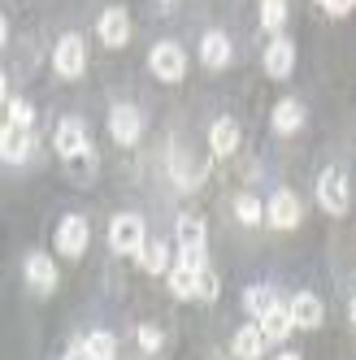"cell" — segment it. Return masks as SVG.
Listing matches in <instances>:
<instances>
[{
  "mask_svg": "<svg viewBox=\"0 0 356 360\" xmlns=\"http://www.w3.org/2000/svg\"><path fill=\"white\" fill-rule=\"evenodd\" d=\"M178 265L205 269V221L191 213L178 217Z\"/></svg>",
  "mask_w": 356,
  "mask_h": 360,
  "instance_id": "cell-1",
  "label": "cell"
},
{
  "mask_svg": "<svg viewBox=\"0 0 356 360\" xmlns=\"http://www.w3.org/2000/svg\"><path fill=\"white\" fill-rule=\"evenodd\" d=\"M53 148L61 152L65 161H74V157H83V152H91V148H87V131H83V122H79V117H65V122H57Z\"/></svg>",
  "mask_w": 356,
  "mask_h": 360,
  "instance_id": "cell-7",
  "label": "cell"
},
{
  "mask_svg": "<svg viewBox=\"0 0 356 360\" xmlns=\"http://www.w3.org/2000/svg\"><path fill=\"white\" fill-rule=\"evenodd\" d=\"M322 317H326V308H322V300H317V295L300 291V295L291 300V321H295L300 330H313V326H322Z\"/></svg>",
  "mask_w": 356,
  "mask_h": 360,
  "instance_id": "cell-14",
  "label": "cell"
},
{
  "mask_svg": "<svg viewBox=\"0 0 356 360\" xmlns=\"http://www.w3.org/2000/svg\"><path fill=\"white\" fill-rule=\"evenodd\" d=\"M96 31H100V44H105V48H122L126 39H131V13H126L122 5H113V9L100 13Z\"/></svg>",
  "mask_w": 356,
  "mask_h": 360,
  "instance_id": "cell-6",
  "label": "cell"
},
{
  "mask_svg": "<svg viewBox=\"0 0 356 360\" xmlns=\"http://www.w3.org/2000/svg\"><path fill=\"white\" fill-rule=\"evenodd\" d=\"M278 360H300V356H295V352H287V356H278Z\"/></svg>",
  "mask_w": 356,
  "mask_h": 360,
  "instance_id": "cell-31",
  "label": "cell"
},
{
  "mask_svg": "<svg viewBox=\"0 0 356 360\" xmlns=\"http://www.w3.org/2000/svg\"><path fill=\"white\" fill-rule=\"evenodd\" d=\"M9 126H22V131H31V126H35V109L27 105V100L9 96Z\"/></svg>",
  "mask_w": 356,
  "mask_h": 360,
  "instance_id": "cell-26",
  "label": "cell"
},
{
  "mask_svg": "<svg viewBox=\"0 0 356 360\" xmlns=\"http://www.w3.org/2000/svg\"><path fill=\"white\" fill-rule=\"evenodd\" d=\"M274 304H278V300H274V287H265V282H257V287H248V291H243V308H248V313L257 317V321L269 313Z\"/></svg>",
  "mask_w": 356,
  "mask_h": 360,
  "instance_id": "cell-21",
  "label": "cell"
},
{
  "mask_svg": "<svg viewBox=\"0 0 356 360\" xmlns=\"http://www.w3.org/2000/svg\"><path fill=\"white\" fill-rule=\"evenodd\" d=\"M265 330H261V321L257 326H243L239 334H235V343H231V352L239 356V360H261L265 356Z\"/></svg>",
  "mask_w": 356,
  "mask_h": 360,
  "instance_id": "cell-13",
  "label": "cell"
},
{
  "mask_svg": "<svg viewBox=\"0 0 356 360\" xmlns=\"http://www.w3.org/2000/svg\"><path fill=\"white\" fill-rule=\"evenodd\" d=\"M283 22H287V0H261V27L269 35H278Z\"/></svg>",
  "mask_w": 356,
  "mask_h": 360,
  "instance_id": "cell-24",
  "label": "cell"
},
{
  "mask_svg": "<svg viewBox=\"0 0 356 360\" xmlns=\"http://www.w3.org/2000/svg\"><path fill=\"white\" fill-rule=\"evenodd\" d=\"M0 152H5V161L22 165L27 157H35V131H22V126H5V135H0Z\"/></svg>",
  "mask_w": 356,
  "mask_h": 360,
  "instance_id": "cell-10",
  "label": "cell"
},
{
  "mask_svg": "<svg viewBox=\"0 0 356 360\" xmlns=\"http://www.w3.org/2000/svg\"><path fill=\"white\" fill-rule=\"evenodd\" d=\"M109 243H113V252H122V256H139V248L148 243V239H144V221H139L135 213H117L113 226H109Z\"/></svg>",
  "mask_w": 356,
  "mask_h": 360,
  "instance_id": "cell-3",
  "label": "cell"
},
{
  "mask_svg": "<svg viewBox=\"0 0 356 360\" xmlns=\"http://www.w3.org/2000/svg\"><path fill=\"white\" fill-rule=\"evenodd\" d=\"M139 269H144V274H165V269H170V248L148 239V243L139 248Z\"/></svg>",
  "mask_w": 356,
  "mask_h": 360,
  "instance_id": "cell-20",
  "label": "cell"
},
{
  "mask_svg": "<svg viewBox=\"0 0 356 360\" xmlns=\"http://www.w3.org/2000/svg\"><path fill=\"white\" fill-rule=\"evenodd\" d=\"M135 339H139V347H144V352H161V330H157V326H139Z\"/></svg>",
  "mask_w": 356,
  "mask_h": 360,
  "instance_id": "cell-28",
  "label": "cell"
},
{
  "mask_svg": "<svg viewBox=\"0 0 356 360\" xmlns=\"http://www.w3.org/2000/svg\"><path fill=\"white\" fill-rule=\"evenodd\" d=\"M265 221H269L274 230H295V226H300V200H295L291 191H278V195L269 200V209H265Z\"/></svg>",
  "mask_w": 356,
  "mask_h": 360,
  "instance_id": "cell-11",
  "label": "cell"
},
{
  "mask_svg": "<svg viewBox=\"0 0 356 360\" xmlns=\"http://www.w3.org/2000/svg\"><path fill=\"white\" fill-rule=\"evenodd\" d=\"M291 70H295V48H291V39H274L265 48V74H269V79H287Z\"/></svg>",
  "mask_w": 356,
  "mask_h": 360,
  "instance_id": "cell-12",
  "label": "cell"
},
{
  "mask_svg": "<svg viewBox=\"0 0 356 360\" xmlns=\"http://www.w3.org/2000/svg\"><path fill=\"white\" fill-rule=\"evenodd\" d=\"M269 122H274L278 135H295L300 126H304V105H300V100H283V105H274Z\"/></svg>",
  "mask_w": 356,
  "mask_h": 360,
  "instance_id": "cell-19",
  "label": "cell"
},
{
  "mask_svg": "<svg viewBox=\"0 0 356 360\" xmlns=\"http://www.w3.org/2000/svg\"><path fill=\"white\" fill-rule=\"evenodd\" d=\"M200 61H205L209 70L231 65V39H226L222 31H209L205 39H200Z\"/></svg>",
  "mask_w": 356,
  "mask_h": 360,
  "instance_id": "cell-17",
  "label": "cell"
},
{
  "mask_svg": "<svg viewBox=\"0 0 356 360\" xmlns=\"http://www.w3.org/2000/svg\"><path fill=\"white\" fill-rule=\"evenodd\" d=\"M352 321H356V300H352Z\"/></svg>",
  "mask_w": 356,
  "mask_h": 360,
  "instance_id": "cell-32",
  "label": "cell"
},
{
  "mask_svg": "<svg viewBox=\"0 0 356 360\" xmlns=\"http://www.w3.org/2000/svg\"><path fill=\"white\" fill-rule=\"evenodd\" d=\"M317 200H322V209L330 217H343L348 213V174L343 169H326L322 183H317Z\"/></svg>",
  "mask_w": 356,
  "mask_h": 360,
  "instance_id": "cell-5",
  "label": "cell"
},
{
  "mask_svg": "<svg viewBox=\"0 0 356 360\" xmlns=\"http://www.w3.org/2000/svg\"><path fill=\"white\" fill-rule=\"evenodd\" d=\"M109 131H113V139H117L122 148H131V143L139 139V131H144L139 109H135V105H117V109L109 113Z\"/></svg>",
  "mask_w": 356,
  "mask_h": 360,
  "instance_id": "cell-9",
  "label": "cell"
},
{
  "mask_svg": "<svg viewBox=\"0 0 356 360\" xmlns=\"http://www.w3.org/2000/svg\"><path fill=\"white\" fill-rule=\"evenodd\" d=\"M27 282H31L39 295H48V291L57 287V265L48 261V256H39V252H35V256H27Z\"/></svg>",
  "mask_w": 356,
  "mask_h": 360,
  "instance_id": "cell-18",
  "label": "cell"
},
{
  "mask_svg": "<svg viewBox=\"0 0 356 360\" xmlns=\"http://www.w3.org/2000/svg\"><path fill=\"white\" fill-rule=\"evenodd\" d=\"M53 65H57L61 79H79L83 65H87V44H83V35H61L57 48H53Z\"/></svg>",
  "mask_w": 356,
  "mask_h": 360,
  "instance_id": "cell-4",
  "label": "cell"
},
{
  "mask_svg": "<svg viewBox=\"0 0 356 360\" xmlns=\"http://www.w3.org/2000/svg\"><path fill=\"white\" fill-rule=\"evenodd\" d=\"M322 9H326L330 18H348V13L356 9V0H322Z\"/></svg>",
  "mask_w": 356,
  "mask_h": 360,
  "instance_id": "cell-29",
  "label": "cell"
},
{
  "mask_svg": "<svg viewBox=\"0 0 356 360\" xmlns=\"http://www.w3.org/2000/svg\"><path fill=\"white\" fill-rule=\"evenodd\" d=\"M217 295H222V282H217V274L205 265V269H200V282H196V300H209V304H213Z\"/></svg>",
  "mask_w": 356,
  "mask_h": 360,
  "instance_id": "cell-27",
  "label": "cell"
},
{
  "mask_svg": "<svg viewBox=\"0 0 356 360\" xmlns=\"http://www.w3.org/2000/svg\"><path fill=\"white\" fill-rule=\"evenodd\" d=\"M65 360H91V356H87V347H74V352H65Z\"/></svg>",
  "mask_w": 356,
  "mask_h": 360,
  "instance_id": "cell-30",
  "label": "cell"
},
{
  "mask_svg": "<svg viewBox=\"0 0 356 360\" xmlns=\"http://www.w3.org/2000/svg\"><path fill=\"white\" fill-rule=\"evenodd\" d=\"M196 282H200V269H187V265H174L170 269V291L178 300H196Z\"/></svg>",
  "mask_w": 356,
  "mask_h": 360,
  "instance_id": "cell-22",
  "label": "cell"
},
{
  "mask_svg": "<svg viewBox=\"0 0 356 360\" xmlns=\"http://www.w3.org/2000/svg\"><path fill=\"white\" fill-rule=\"evenodd\" d=\"M83 347H87L91 360H113L117 356V339H113L109 330H91L87 339H83Z\"/></svg>",
  "mask_w": 356,
  "mask_h": 360,
  "instance_id": "cell-23",
  "label": "cell"
},
{
  "mask_svg": "<svg viewBox=\"0 0 356 360\" xmlns=\"http://www.w3.org/2000/svg\"><path fill=\"white\" fill-rule=\"evenodd\" d=\"M148 65H152V74H157L161 83H178V79L187 74V53H183V48H178L174 39H161L157 48H152Z\"/></svg>",
  "mask_w": 356,
  "mask_h": 360,
  "instance_id": "cell-2",
  "label": "cell"
},
{
  "mask_svg": "<svg viewBox=\"0 0 356 360\" xmlns=\"http://www.w3.org/2000/svg\"><path fill=\"white\" fill-rule=\"evenodd\" d=\"M57 252H61V256H70V261L87 252V221H83L79 213L61 217V226H57Z\"/></svg>",
  "mask_w": 356,
  "mask_h": 360,
  "instance_id": "cell-8",
  "label": "cell"
},
{
  "mask_svg": "<svg viewBox=\"0 0 356 360\" xmlns=\"http://www.w3.org/2000/svg\"><path fill=\"white\" fill-rule=\"evenodd\" d=\"M209 148H213V157H231V152L239 148V126H235V117H217L213 122Z\"/></svg>",
  "mask_w": 356,
  "mask_h": 360,
  "instance_id": "cell-15",
  "label": "cell"
},
{
  "mask_svg": "<svg viewBox=\"0 0 356 360\" xmlns=\"http://www.w3.org/2000/svg\"><path fill=\"white\" fill-rule=\"evenodd\" d=\"M235 217H239L243 226H257V221H265L261 200H257V195H239V200H235Z\"/></svg>",
  "mask_w": 356,
  "mask_h": 360,
  "instance_id": "cell-25",
  "label": "cell"
},
{
  "mask_svg": "<svg viewBox=\"0 0 356 360\" xmlns=\"http://www.w3.org/2000/svg\"><path fill=\"white\" fill-rule=\"evenodd\" d=\"M261 330H265V339H269V343H283L287 334L295 330V321H291V304H274L269 313L261 317Z\"/></svg>",
  "mask_w": 356,
  "mask_h": 360,
  "instance_id": "cell-16",
  "label": "cell"
}]
</instances>
